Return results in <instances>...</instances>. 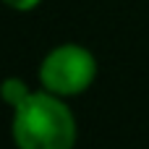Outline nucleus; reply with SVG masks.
<instances>
[{
  "label": "nucleus",
  "instance_id": "nucleus-1",
  "mask_svg": "<svg viewBox=\"0 0 149 149\" xmlns=\"http://www.w3.org/2000/svg\"><path fill=\"white\" fill-rule=\"evenodd\" d=\"M10 134L18 149H73L76 120L63 97L42 89L13 107Z\"/></svg>",
  "mask_w": 149,
  "mask_h": 149
},
{
  "label": "nucleus",
  "instance_id": "nucleus-2",
  "mask_svg": "<svg viewBox=\"0 0 149 149\" xmlns=\"http://www.w3.org/2000/svg\"><path fill=\"white\" fill-rule=\"evenodd\" d=\"M94 76H97V60L81 45H58L45 55L39 65L42 86L58 97H73L86 92Z\"/></svg>",
  "mask_w": 149,
  "mask_h": 149
},
{
  "label": "nucleus",
  "instance_id": "nucleus-3",
  "mask_svg": "<svg viewBox=\"0 0 149 149\" xmlns=\"http://www.w3.org/2000/svg\"><path fill=\"white\" fill-rule=\"evenodd\" d=\"M31 92H29V86L21 81V79H5L3 84H0V97H3V102L5 105H10V107H18L26 97H29Z\"/></svg>",
  "mask_w": 149,
  "mask_h": 149
},
{
  "label": "nucleus",
  "instance_id": "nucleus-4",
  "mask_svg": "<svg viewBox=\"0 0 149 149\" xmlns=\"http://www.w3.org/2000/svg\"><path fill=\"white\" fill-rule=\"evenodd\" d=\"M3 3L13 10H31V8L39 5V0H3Z\"/></svg>",
  "mask_w": 149,
  "mask_h": 149
}]
</instances>
